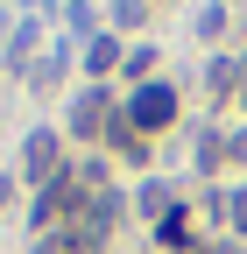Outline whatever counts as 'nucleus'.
<instances>
[{"label":"nucleus","instance_id":"nucleus-1","mask_svg":"<svg viewBox=\"0 0 247 254\" xmlns=\"http://www.w3.org/2000/svg\"><path fill=\"white\" fill-rule=\"evenodd\" d=\"M85 184L99 190V170H92V177H78V170L50 177V184H43V198H36V226H57V219H71V212H78V198H85Z\"/></svg>","mask_w":247,"mask_h":254},{"label":"nucleus","instance_id":"nucleus-5","mask_svg":"<svg viewBox=\"0 0 247 254\" xmlns=\"http://www.w3.org/2000/svg\"><path fill=\"white\" fill-rule=\"evenodd\" d=\"M113 212H120V198H113V190H99V198H92V205L71 219L78 240H85V247H99V240H106V226H113Z\"/></svg>","mask_w":247,"mask_h":254},{"label":"nucleus","instance_id":"nucleus-3","mask_svg":"<svg viewBox=\"0 0 247 254\" xmlns=\"http://www.w3.org/2000/svg\"><path fill=\"white\" fill-rule=\"evenodd\" d=\"M21 170L36 177V184H50V177H64V148H57V134H50V127H36V134L21 141Z\"/></svg>","mask_w":247,"mask_h":254},{"label":"nucleus","instance_id":"nucleus-12","mask_svg":"<svg viewBox=\"0 0 247 254\" xmlns=\"http://www.w3.org/2000/svg\"><path fill=\"white\" fill-rule=\"evenodd\" d=\"M240 106H247V64H240Z\"/></svg>","mask_w":247,"mask_h":254},{"label":"nucleus","instance_id":"nucleus-4","mask_svg":"<svg viewBox=\"0 0 247 254\" xmlns=\"http://www.w3.org/2000/svg\"><path fill=\"white\" fill-rule=\"evenodd\" d=\"M106 120H113V106H106V92L92 85L85 99L71 106V134H78V141H92V134H106Z\"/></svg>","mask_w":247,"mask_h":254},{"label":"nucleus","instance_id":"nucleus-6","mask_svg":"<svg viewBox=\"0 0 247 254\" xmlns=\"http://www.w3.org/2000/svg\"><path fill=\"white\" fill-rule=\"evenodd\" d=\"M106 141H113L120 155H134V163H141V155H148V134H141V127H134L127 113H113V120H106Z\"/></svg>","mask_w":247,"mask_h":254},{"label":"nucleus","instance_id":"nucleus-13","mask_svg":"<svg viewBox=\"0 0 247 254\" xmlns=\"http://www.w3.org/2000/svg\"><path fill=\"white\" fill-rule=\"evenodd\" d=\"M191 254H226V247H205V240H198V247H191Z\"/></svg>","mask_w":247,"mask_h":254},{"label":"nucleus","instance_id":"nucleus-8","mask_svg":"<svg viewBox=\"0 0 247 254\" xmlns=\"http://www.w3.org/2000/svg\"><path fill=\"white\" fill-rule=\"evenodd\" d=\"M36 254H92V247L78 240V226H64V233H43V240H36Z\"/></svg>","mask_w":247,"mask_h":254},{"label":"nucleus","instance_id":"nucleus-9","mask_svg":"<svg viewBox=\"0 0 247 254\" xmlns=\"http://www.w3.org/2000/svg\"><path fill=\"white\" fill-rule=\"evenodd\" d=\"M120 64H127V78H141V85H148V71H156V50H127Z\"/></svg>","mask_w":247,"mask_h":254},{"label":"nucleus","instance_id":"nucleus-2","mask_svg":"<svg viewBox=\"0 0 247 254\" xmlns=\"http://www.w3.org/2000/svg\"><path fill=\"white\" fill-rule=\"evenodd\" d=\"M120 113H127V120L141 127V134H163V127L177 120V92H170V85H156V78H148V85H141V92H134V99H127V106H120Z\"/></svg>","mask_w":247,"mask_h":254},{"label":"nucleus","instance_id":"nucleus-10","mask_svg":"<svg viewBox=\"0 0 247 254\" xmlns=\"http://www.w3.org/2000/svg\"><path fill=\"white\" fill-rule=\"evenodd\" d=\"M226 226H233V233H247V184L226 198Z\"/></svg>","mask_w":247,"mask_h":254},{"label":"nucleus","instance_id":"nucleus-11","mask_svg":"<svg viewBox=\"0 0 247 254\" xmlns=\"http://www.w3.org/2000/svg\"><path fill=\"white\" fill-rule=\"evenodd\" d=\"M226 155H247V134H233V141H226Z\"/></svg>","mask_w":247,"mask_h":254},{"label":"nucleus","instance_id":"nucleus-7","mask_svg":"<svg viewBox=\"0 0 247 254\" xmlns=\"http://www.w3.org/2000/svg\"><path fill=\"white\" fill-rule=\"evenodd\" d=\"M113 64H120V43H113V36H92V43H85V71H92V78H106Z\"/></svg>","mask_w":247,"mask_h":254},{"label":"nucleus","instance_id":"nucleus-14","mask_svg":"<svg viewBox=\"0 0 247 254\" xmlns=\"http://www.w3.org/2000/svg\"><path fill=\"white\" fill-rule=\"evenodd\" d=\"M7 190H14V184H7V177H0V205H7Z\"/></svg>","mask_w":247,"mask_h":254}]
</instances>
